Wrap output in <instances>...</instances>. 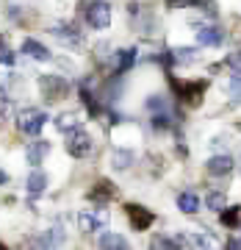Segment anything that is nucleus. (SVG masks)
Listing matches in <instances>:
<instances>
[{"mask_svg":"<svg viewBox=\"0 0 241 250\" xmlns=\"http://www.w3.org/2000/svg\"><path fill=\"white\" fill-rule=\"evenodd\" d=\"M172 89L178 95L180 100H186L191 106H200V100H203V92L208 89V81H178V78H169Z\"/></svg>","mask_w":241,"mask_h":250,"instance_id":"nucleus-1","label":"nucleus"},{"mask_svg":"<svg viewBox=\"0 0 241 250\" xmlns=\"http://www.w3.org/2000/svg\"><path fill=\"white\" fill-rule=\"evenodd\" d=\"M45 123H47V114L42 111V108H25V111L17 114V128L28 136H36L42 128H45Z\"/></svg>","mask_w":241,"mask_h":250,"instance_id":"nucleus-2","label":"nucleus"},{"mask_svg":"<svg viewBox=\"0 0 241 250\" xmlns=\"http://www.w3.org/2000/svg\"><path fill=\"white\" fill-rule=\"evenodd\" d=\"M86 20H89L92 28L106 31V28L111 25V6H108L106 0H92L89 9H86Z\"/></svg>","mask_w":241,"mask_h":250,"instance_id":"nucleus-3","label":"nucleus"},{"mask_svg":"<svg viewBox=\"0 0 241 250\" xmlns=\"http://www.w3.org/2000/svg\"><path fill=\"white\" fill-rule=\"evenodd\" d=\"M39 89L45 95V100H61L67 98V92H70V83L58 75H42L39 78Z\"/></svg>","mask_w":241,"mask_h":250,"instance_id":"nucleus-4","label":"nucleus"},{"mask_svg":"<svg viewBox=\"0 0 241 250\" xmlns=\"http://www.w3.org/2000/svg\"><path fill=\"white\" fill-rule=\"evenodd\" d=\"M67 153L70 156H75V159H86L92 153V136L86 134V131H72L70 139H67Z\"/></svg>","mask_w":241,"mask_h":250,"instance_id":"nucleus-5","label":"nucleus"},{"mask_svg":"<svg viewBox=\"0 0 241 250\" xmlns=\"http://www.w3.org/2000/svg\"><path fill=\"white\" fill-rule=\"evenodd\" d=\"M108 225V211L97 208V211H80L78 214V228L83 233H94L100 228H106Z\"/></svg>","mask_w":241,"mask_h":250,"instance_id":"nucleus-6","label":"nucleus"},{"mask_svg":"<svg viewBox=\"0 0 241 250\" xmlns=\"http://www.w3.org/2000/svg\"><path fill=\"white\" fill-rule=\"evenodd\" d=\"M125 214H128V220H130V225H133L136 231H147L152 225V211H147L144 206H136V203H128L125 206Z\"/></svg>","mask_w":241,"mask_h":250,"instance_id":"nucleus-7","label":"nucleus"},{"mask_svg":"<svg viewBox=\"0 0 241 250\" xmlns=\"http://www.w3.org/2000/svg\"><path fill=\"white\" fill-rule=\"evenodd\" d=\"M53 34H56V39H61L64 45H80V31L72 22H58L53 28Z\"/></svg>","mask_w":241,"mask_h":250,"instance_id":"nucleus-8","label":"nucleus"},{"mask_svg":"<svg viewBox=\"0 0 241 250\" xmlns=\"http://www.w3.org/2000/svg\"><path fill=\"white\" fill-rule=\"evenodd\" d=\"M50 153V142H42V139H36V142H28V150H25V159L28 164H34V167H39L42 161H45V156Z\"/></svg>","mask_w":241,"mask_h":250,"instance_id":"nucleus-9","label":"nucleus"},{"mask_svg":"<svg viewBox=\"0 0 241 250\" xmlns=\"http://www.w3.org/2000/svg\"><path fill=\"white\" fill-rule=\"evenodd\" d=\"M114 195H116L114 184H111V181H106V178L97 181V184H94V189L89 192V197L94 200V203H108V200H111Z\"/></svg>","mask_w":241,"mask_h":250,"instance_id":"nucleus-10","label":"nucleus"},{"mask_svg":"<svg viewBox=\"0 0 241 250\" xmlns=\"http://www.w3.org/2000/svg\"><path fill=\"white\" fill-rule=\"evenodd\" d=\"M222 39H224V34L219 31V28H214V25L200 28V31H197V42H200V45L216 47V45H222Z\"/></svg>","mask_w":241,"mask_h":250,"instance_id":"nucleus-11","label":"nucleus"},{"mask_svg":"<svg viewBox=\"0 0 241 250\" xmlns=\"http://www.w3.org/2000/svg\"><path fill=\"white\" fill-rule=\"evenodd\" d=\"M22 53H28L31 59H36V62H50V50H47L42 42H36V39H25V42H22Z\"/></svg>","mask_w":241,"mask_h":250,"instance_id":"nucleus-12","label":"nucleus"},{"mask_svg":"<svg viewBox=\"0 0 241 250\" xmlns=\"http://www.w3.org/2000/svg\"><path fill=\"white\" fill-rule=\"evenodd\" d=\"M230 170H233L230 156H214V159H208V172L211 175H230Z\"/></svg>","mask_w":241,"mask_h":250,"instance_id":"nucleus-13","label":"nucleus"},{"mask_svg":"<svg viewBox=\"0 0 241 250\" xmlns=\"http://www.w3.org/2000/svg\"><path fill=\"white\" fill-rule=\"evenodd\" d=\"M28 195H42V192H45V187H47V175L42 170H34L31 172V175H28Z\"/></svg>","mask_w":241,"mask_h":250,"instance_id":"nucleus-14","label":"nucleus"},{"mask_svg":"<svg viewBox=\"0 0 241 250\" xmlns=\"http://www.w3.org/2000/svg\"><path fill=\"white\" fill-rule=\"evenodd\" d=\"M178 208L183 214H194V211H200V197H197L194 192H183V195L178 197Z\"/></svg>","mask_w":241,"mask_h":250,"instance_id":"nucleus-15","label":"nucleus"},{"mask_svg":"<svg viewBox=\"0 0 241 250\" xmlns=\"http://www.w3.org/2000/svg\"><path fill=\"white\" fill-rule=\"evenodd\" d=\"M78 125H80V120H78V114H75V111H64V114L56 120V128H58V131H64V134L75 131Z\"/></svg>","mask_w":241,"mask_h":250,"instance_id":"nucleus-16","label":"nucleus"},{"mask_svg":"<svg viewBox=\"0 0 241 250\" xmlns=\"http://www.w3.org/2000/svg\"><path fill=\"white\" fill-rule=\"evenodd\" d=\"M100 248L122 250V248H128V239H125V236H119V233H103V236H100Z\"/></svg>","mask_w":241,"mask_h":250,"instance_id":"nucleus-17","label":"nucleus"},{"mask_svg":"<svg viewBox=\"0 0 241 250\" xmlns=\"http://www.w3.org/2000/svg\"><path fill=\"white\" fill-rule=\"evenodd\" d=\"M133 62H136V50H133V47H128V50H119V53H116V72L130 70V67H133Z\"/></svg>","mask_w":241,"mask_h":250,"instance_id":"nucleus-18","label":"nucleus"},{"mask_svg":"<svg viewBox=\"0 0 241 250\" xmlns=\"http://www.w3.org/2000/svg\"><path fill=\"white\" fill-rule=\"evenodd\" d=\"M219 220H222V225H227V228H236V225H239V206H224L222 211H219Z\"/></svg>","mask_w":241,"mask_h":250,"instance_id":"nucleus-19","label":"nucleus"},{"mask_svg":"<svg viewBox=\"0 0 241 250\" xmlns=\"http://www.w3.org/2000/svg\"><path fill=\"white\" fill-rule=\"evenodd\" d=\"M130 164H133V153L130 150H116L114 153V167L116 170H128Z\"/></svg>","mask_w":241,"mask_h":250,"instance_id":"nucleus-20","label":"nucleus"},{"mask_svg":"<svg viewBox=\"0 0 241 250\" xmlns=\"http://www.w3.org/2000/svg\"><path fill=\"white\" fill-rule=\"evenodd\" d=\"M205 203H208V208H211V211H222L224 206H227V197H224L222 192H211V195L205 197Z\"/></svg>","mask_w":241,"mask_h":250,"instance_id":"nucleus-21","label":"nucleus"},{"mask_svg":"<svg viewBox=\"0 0 241 250\" xmlns=\"http://www.w3.org/2000/svg\"><path fill=\"white\" fill-rule=\"evenodd\" d=\"M169 62H180V64L194 62V50H188V47H175L172 56H169Z\"/></svg>","mask_w":241,"mask_h":250,"instance_id":"nucleus-22","label":"nucleus"},{"mask_svg":"<svg viewBox=\"0 0 241 250\" xmlns=\"http://www.w3.org/2000/svg\"><path fill=\"white\" fill-rule=\"evenodd\" d=\"M200 0H167V9H191Z\"/></svg>","mask_w":241,"mask_h":250,"instance_id":"nucleus-23","label":"nucleus"},{"mask_svg":"<svg viewBox=\"0 0 241 250\" xmlns=\"http://www.w3.org/2000/svg\"><path fill=\"white\" fill-rule=\"evenodd\" d=\"M152 248H178V242L175 239H169V236H155V239H152Z\"/></svg>","mask_w":241,"mask_h":250,"instance_id":"nucleus-24","label":"nucleus"},{"mask_svg":"<svg viewBox=\"0 0 241 250\" xmlns=\"http://www.w3.org/2000/svg\"><path fill=\"white\" fill-rule=\"evenodd\" d=\"M169 114H155L152 117V125H155V128H169Z\"/></svg>","mask_w":241,"mask_h":250,"instance_id":"nucleus-25","label":"nucleus"},{"mask_svg":"<svg viewBox=\"0 0 241 250\" xmlns=\"http://www.w3.org/2000/svg\"><path fill=\"white\" fill-rule=\"evenodd\" d=\"M0 62L11 64V62H14V53H11V50H0Z\"/></svg>","mask_w":241,"mask_h":250,"instance_id":"nucleus-26","label":"nucleus"},{"mask_svg":"<svg viewBox=\"0 0 241 250\" xmlns=\"http://www.w3.org/2000/svg\"><path fill=\"white\" fill-rule=\"evenodd\" d=\"M227 248H230V250H241V233H239V236H233V239L227 242Z\"/></svg>","mask_w":241,"mask_h":250,"instance_id":"nucleus-27","label":"nucleus"},{"mask_svg":"<svg viewBox=\"0 0 241 250\" xmlns=\"http://www.w3.org/2000/svg\"><path fill=\"white\" fill-rule=\"evenodd\" d=\"M227 64H230V67L241 64V53H230V56H227Z\"/></svg>","mask_w":241,"mask_h":250,"instance_id":"nucleus-28","label":"nucleus"},{"mask_svg":"<svg viewBox=\"0 0 241 250\" xmlns=\"http://www.w3.org/2000/svg\"><path fill=\"white\" fill-rule=\"evenodd\" d=\"M233 78H236V81H241V67H239L236 72H233Z\"/></svg>","mask_w":241,"mask_h":250,"instance_id":"nucleus-29","label":"nucleus"},{"mask_svg":"<svg viewBox=\"0 0 241 250\" xmlns=\"http://www.w3.org/2000/svg\"><path fill=\"white\" fill-rule=\"evenodd\" d=\"M6 178H9V175H6V172L0 170V184H6Z\"/></svg>","mask_w":241,"mask_h":250,"instance_id":"nucleus-30","label":"nucleus"},{"mask_svg":"<svg viewBox=\"0 0 241 250\" xmlns=\"http://www.w3.org/2000/svg\"><path fill=\"white\" fill-rule=\"evenodd\" d=\"M0 45H3V36H0Z\"/></svg>","mask_w":241,"mask_h":250,"instance_id":"nucleus-31","label":"nucleus"}]
</instances>
